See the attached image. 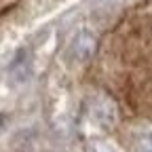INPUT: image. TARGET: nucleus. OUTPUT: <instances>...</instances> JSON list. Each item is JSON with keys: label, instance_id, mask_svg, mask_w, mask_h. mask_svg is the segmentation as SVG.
Segmentation results:
<instances>
[{"label": "nucleus", "instance_id": "nucleus-1", "mask_svg": "<svg viewBox=\"0 0 152 152\" xmlns=\"http://www.w3.org/2000/svg\"><path fill=\"white\" fill-rule=\"evenodd\" d=\"M95 49H97V40L91 32H78L68 49V57L74 64H87L91 61V57L95 55Z\"/></svg>", "mask_w": 152, "mask_h": 152}, {"label": "nucleus", "instance_id": "nucleus-3", "mask_svg": "<svg viewBox=\"0 0 152 152\" xmlns=\"http://www.w3.org/2000/svg\"><path fill=\"white\" fill-rule=\"evenodd\" d=\"M30 74H32L30 57H28L26 51H19L17 57H15V61H13V66H11V76H13L15 83H28Z\"/></svg>", "mask_w": 152, "mask_h": 152}, {"label": "nucleus", "instance_id": "nucleus-2", "mask_svg": "<svg viewBox=\"0 0 152 152\" xmlns=\"http://www.w3.org/2000/svg\"><path fill=\"white\" fill-rule=\"evenodd\" d=\"M89 116L91 121L102 127V129H110L116 125V106H114L108 97H93L89 102Z\"/></svg>", "mask_w": 152, "mask_h": 152}, {"label": "nucleus", "instance_id": "nucleus-4", "mask_svg": "<svg viewBox=\"0 0 152 152\" xmlns=\"http://www.w3.org/2000/svg\"><path fill=\"white\" fill-rule=\"evenodd\" d=\"M137 152H152V131H144L135 137Z\"/></svg>", "mask_w": 152, "mask_h": 152}, {"label": "nucleus", "instance_id": "nucleus-5", "mask_svg": "<svg viewBox=\"0 0 152 152\" xmlns=\"http://www.w3.org/2000/svg\"><path fill=\"white\" fill-rule=\"evenodd\" d=\"M2 129H4V118L0 116V131H2Z\"/></svg>", "mask_w": 152, "mask_h": 152}]
</instances>
